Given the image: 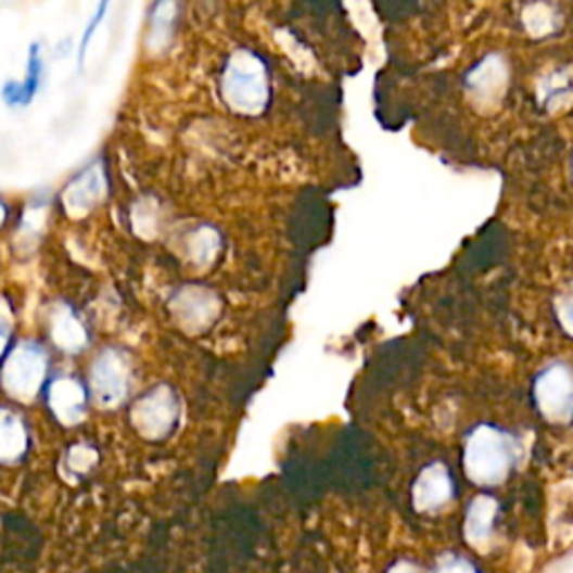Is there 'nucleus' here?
<instances>
[{
    "label": "nucleus",
    "instance_id": "11",
    "mask_svg": "<svg viewBox=\"0 0 573 573\" xmlns=\"http://www.w3.org/2000/svg\"><path fill=\"white\" fill-rule=\"evenodd\" d=\"M50 339L65 354H79L90 343L84 320L65 303L54 305L50 311Z\"/></svg>",
    "mask_w": 573,
    "mask_h": 573
},
{
    "label": "nucleus",
    "instance_id": "4",
    "mask_svg": "<svg viewBox=\"0 0 573 573\" xmlns=\"http://www.w3.org/2000/svg\"><path fill=\"white\" fill-rule=\"evenodd\" d=\"M132 361L122 347H105L92 361L88 372V394L92 406L101 410L119 408L130 394Z\"/></svg>",
    "mask_w": 573,
    "mask_h": 573
},
{
    "label": "nucleus",
    "instance_id": "19",
    "mask_svg": "<svg viewBox=\"0 0 573 573\" xmlns=\"http://www.w3.org/2000/svg\"><path fill=\"white\" fill-rule=\"evenodd\" d=\"M571 90H573L571 79L566 75H562V72H553V75H549L547 79H543L540 90H537V94H540V99L545 101V105L556 107L564 99L571 97Z\"/></svg>",
    "mask_w": 573,
    "mask_h": 573
},
{
    "label": "nucleus",
    "instance_id": "17",
    "mask_svg": "<svg viewBox=\"0 0 573 573\" xmlns=\"http://www.w3.org/2000/svg\"><path fill=\"white\" fill-rule=\"evenodd\" d=\"M41 56H39V46L31 48V56H29V75L23 84L18 86H8L5 88V99L10 103H25L31 99V94L39 88L41 81Z\"/></svg>",
    "mask_w": 573,
    "mask_h": 573
},
{
    "label": "nucleus",
    "instance_id": "13",
    "mask_svg": "<svg viewBox=\"0 0 573 573\" xmlns=\"http://www.w3.org/2000/svg\"><path fill=\"white\" fill-rule=\"evenodd\" d=\"M497 515V501L488 495H480L471 501L463 520V537L473 549H486L493 535V522Z\"/></svg>",
    "mask_w": 573,
    "mask_h": 573
},
{
    "label": "nucleus",
    "instance_id": "8",
    "mask_svg": "<svg viewBox=\"0 0 573 573\" xmlns=\"http://www.w3.org/2000/svg\"><path fill=\"white\" fill-rule=\"evenodd\" d=\"M107 177L101 162L90 164L81 175H77L61 193V204L72 220L88 218V215L105 200Z\"/></svg>",
    "mask_w": 573,
    "mask_h": 573
},
{
    "label": "nucleus",
    "instance_id": "16",
    "mask_svg": "<svg viewBox=\"0 0 573 573\" xmlns=\"http://www.w3.org/2000/svg\"><path fill=\"white\" fill-rule=\"evenodd\" d=\"M175 18H177V5L175 3L155 5V10L151 14V36H149L151 52H162L170 43Z\"/></svg>",
    "mask_w": 573,
    "mask_h": 573
},
{
    "label": "nucleus",
    "instance_id": "1",
    "mask_svg": "<svg viewBox=\"0 0 573 573\" xmlns=\"http://www.w3.org/2000/svg\"><path fill=\"white\" fill-rule=\"evenodd\" d=\"M222 99L233 113L256 117L267 111L271 84L267 63L251 50H235L222 72Z\"/></svg>",
    "mask_w": 573,
    "mask_h": 573
},
{
    "label": "nucleus",
    "instance_id": "18",
    "mask_svg": "<svg viewBox=\"0 0 573 573\" xmlns=\"http://www.w3.org/2000/svg\"><path fill=\"white\" fill-rule=\"evenodd\" d=\"M556 12L549 5H529L524 8L522 23L524 27L535 36V39H543L545 34H549L556 27Z\"/></svg>",
    "mask_w": 573,
    "mask_h": 573
},
{
    "label": "nucleus",
    "instance_id": "6",
    "mask_svg": "<svg viewBox=\"0 0 573 573\" xmlns=\"http://www.w3.org/2000/svg\"><path fill=\"white\" fill-rule=\"evenodd\" d=\"M170 316L189 334H200L213 328L222 314V298L204 284H184L168 301Z\"/></svg>",
    "mask_w": 573,
    "mask_h": 573
},
{
    "label": "nucleus",
    "instance_id": "21",
    "mask_svg": "<svg viewBox=\"0 0 573 573\" xmlns=\"http://www.w3.org/2000/svg\"><path fill=\"white\" fill-rule=\"evenodd\" d=\"M556 316H558V322L560 328L573 336V294H566L562 296L558 303H556Z\"/></svg>",
    "mask_w": 573,
    "mask_h": 573
},
{
    "label": "nucleus",
    "instance_id": "20",
    "mask_svg": "<svg viewBox=\"0 0 573 573\" xmlns=\"http://www.w3.org/2000/svg\"><path fill=\"white\" fill-rule=\"evenodd\" d=\"M99 459V453L88 446V444H77V446H72L67 457H65V463H67V469L72 473H77V475H86L92 466L97 463Z\"/></svg>",
    "mask_w": 573,
    "mask_h": 573
},
{
    "label": "nucleus",
    "instance_id": "2",
    "mask_svg": "<svg viewBox=\"0 0 573 573\" xmlns=\"http://www.w3.org/2000/svg\"><path fill=\"white\" fill-rule=\"evenodd\" d=\"M515 463V444L511 435L495 425H478L466 437L463 471L480 486L505 482Z\"/></svg>",
    "mask_w": 573,
    "mask_h": 573
},
{
    "label": "nucleus",
    "instance_id": "23",
    "mask_svg": "<svg viewBox=\"0 0 573 573\" xmlns=\"http://www.w3.org/2000/svg\"><path fill=\"white\" fill-rule=\"evenodd\" d=\"M10 336H12V311L5 305H0V358L8 356Z\"/></svg>",
    "mask_w": 573,
    "mask_h": 573
},
{
    "label": "nucleus",
    "instance_id": "3",
    "mask_svg": "<svg viewBox=\"0 0 573 573\" xmlns=\"http://www.w3.org/2000/svg\"><path fill=\"white\" fill-rule=\"evenodd\" d=\"M48 370V349L36 341H21L5 356L3 370H0V383H3L10 399L18 404H31L46 387Z\"/></svg>",
    "mask_w": 573,
    "mask_h": 573
},
{
    "label": "nucleus",
    "instance_id": "10",
    "mask_svg": "<svg viewBox=\"0 0 573 573\" xmlns=\"http://www.w3.org/2000/svg\"><path fill=\"white\" fill-rule=\"evenodd\" d=\"M455 495L450 471L444 463H430L419 473L412 486V505L421 513L442 511Z\"/></svg>",
    "mask_w": 573,
    "mask_h": 573
},
{
    "label": "nucleus",
    "instance_id": "12",
    "mask_svg": "<svg viewBox=\"0 0 573 573\" xmlns=\"http://www.w3.org/2000/svg\"><path fill=\"white\" fill-rule=\"evenodd\" d=\"M509 79V69H507V61L501 59L499 54H488L486 59H482L471 72L469 77H466V86L469 90L478 97H482L484 101L495 99L501 90H505Z\"/></svg>",
    "mask_w": 573,
    "mask_h": 573
},
{
    "label": "nucleus",
    "instance_id": "5",
    "mask_svg": "<svg viewBox=\"0 0 573 573\" xmlns=\"http://www.w3.org/2000/svg\"><path fill=\"white\" fill-rule=\"evenodd\" d=\"M179 419V399L170 385L160 383L132 404L130 423L135 433L149 442L166 440Z\"/></svg>",
    "mask_w": 573,
    "mask_h": 573
},
{
    "label": "nucleus",
    "instance_id": "22",
    "mask_svg": "<svg viewBox=\"0 0 573 573\" xmlns=\"http://www.w3.org/2000/svg\"><path fill=\"white\" fill-rule=\"evenodd\" d=\"M433 573H480V571L469 560H463L459 556H448L433 569Z\"/></svg>",
    "mask_w": 573,
    "mask_h": 573
},
{
    "label": "nucleus",
    "instance_id": "24",
    "mask_svg": "<svg viewBox=\"0 0 573 573\" xmlns=\"http://www.w3.org/2000/svg\"><path fill=\"white\" fill-rule=\"evenodd\" d=\"M105 3L101 5V10L97 12V16L92 18V23H90V27L86 29V36H84V43H81V59H84V54H86V50H88V43H90V39H92V34H94V29H97V25L101 23V18H103V12H105Z\"/></svg>",
    "mask_w": 573,
    "mask_h": 573
},
{
    "label": "nucleus",
    "instance_id": "25",
    "mask_svg": "<svg viewBox=\"0 0 573 573\" xmlns=\"http://www.w3.org/2000/svg\"><path fill=\"white\" fill-rule=\"evenodd\" d=\"M5 218H8V208H5L3 202H0V227L5 225Z\"/></svg>",
    "mask_w": 573,
    "mask_h": 573
},
{
    "label": "nucleus",
    "instance_id": "9",
    "mask_svg": "<svg viewBox=\"0 0 573 573\" xmlns=\"http://www.w3.org/2000/svg\"><path fill=\"white\" fill-rule=\"evenodd\" d=\"M48 408L63 425H79L86 419L90 394L88 385L75 377L52 379L46 387Z\"/></svg>",
    "mask_w": 573,
    "mask_h": 573
},
{
    "label": "nucleus",
    "instance_id": "14",
    "mask_svg": "<svg viewBox=\"0 0 573 573\" xmlns=\"http://www.w3.org/2000/svg\"><path fill=\"white\" fill-rule=\"evenodd\" d=\"M29 433L23 417L10 408H0V463H14L25 457Z\"/></svg>",
    "mask_w": 573,
    "mask_h": 573
},
{
    "label": "nucleus",
    "instance_id": "7",
    "mask_svg": "<svg viewBox=\"0 0 573 573\" xmlns=\"http://www.w3.org/2000/svg\"><path fill=\"white\" fill-rule=\"evenodd\" d=\"M533 399L540 415L553 423H564L573 417V368L551 364L533 383Z\"/></svg>",
    "mask_w": 573,
    "mask_h": 573
},
{
    "label": "nucleus",
    "instance_id": "15",
    "mask_svg": "<svg viewBox=\"0 0 573 573\" xmlns=\"http://www.w3.org/2000/svg\"><path fill=\"white\" fill-rule=\"evenodd\" d=\"M220 249H222V235L218 229L213 227H200L195 231H191V235L187 238V251H189V260L198 267H208L213 265V260L220 256Z\"/></svg>",
    "mask_w": 573,
    "mask_h": 573
},
{
    "label": "nucleus",
    "instance_id": "26",
    "mask_svg": "<svg viewBox=\"0 0 573 573\" xmlns=\"http://www.w3.org/2000/svg\"><path fill=\"white\" fill-rule=\"evenodd\" d=\"M571 170H573V162H571Z\"/></svg>",
    "mask_w": 573,
    "mask_h": 573
}]
</instances>
